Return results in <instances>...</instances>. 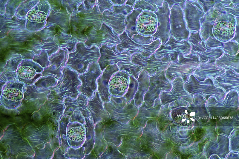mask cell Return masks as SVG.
I'll use <instances>...</instances> for the list:
<instances>
[{
	"mask_svg": "<svg viewBox=\"0 0 239 159\" xmlns=\"http://www.w3.org/2000/svg\"><path fill=\"white\" fill-rule=\"evenodd\" d=\"M185 111H186V113H187V111L186 110Z\"/></svg>",
	"mask_w": 239,
	"mask_h": 159,
	"instance_id": "ba28073f",
	"label": "cell"
},
{
	"mask_svg": "<svg viewBox=\"0 0 239 159\" xmlns=\"http://www.w3.org/2000/svg\"><path fill=\"white\" fill-rule=\"evenodd\" d=\"M27 17L30 21L38 23L44 22L47 18L44 12L35 10L30 11L27 14Z\"/></svg>",
	"mask_w": 239,
	"mask_h": 159,
	"instance_id": "5b68a950",
	"label": "cell"
},
{
	"mask_svg": "<svg viewBox=\"0 0 239 159\" xmlns=\"http://www.w3.org/2000/svg\"><path fill=\"white\" fill-rule=\"evenodd\" d=\"M112 81L111 84V87L119 91H125L128 87L129 85V77L128 75L125 77L117 76L114 77Z\"/></svg>",
	"mask_w": 239,
	"mask_h": 159,
	"instance_id": "277c9868",
	"label": "cell"
},
{
	"mask_svg": "<svg viewBox=\"0 0 239 159\" xmlns=\"http://www.w3.org/2000/svg\"><path fill=\"white\" fill-rule=\"evenodd\" d=\"M24 84L18 81H9L3 86L1 96L5 106H15L22 100Z\"/></svg>",
	"mask_w": 239,
	"mask_h": 159,
	"instance_id": "6da1fadb",
	"label": "cell"
},
{
	"mask_svg": "<svg viewBox=\"0 0 239 159\" xmlns=\"http://www.w3.org/2000/svg\"><path fill=\"white\" fill-rule=\"evenodd\" d=\"M189 120H188V123H189Z\"/></svg>",
	"mask_w": 239,
	"mask_h": 159,
	"instance_id": "9c48e42d",
	"label": "cell"
},
{
	"mask_svg": "<svg viewBox=\"0 0 239 159\" xmlns=\"http://www.w3.org/2000/svg\"><path fill=\"white\" fill-rule=\"evenodd\" d=\"M43 71L42 67L32 62L23 63L17 69V81L31 86L42 77Z\"/></svg>",
	"mask_w": 239,
	"mask_h": 159,
	"instance_id": "7a4b0ae2",
	"label": "cell"
},
{
	"mask_svg": "<svg viewBox=\"0 0 239 159\" xmlns=\"http://www.w3.org/2000/svg\"><path fill=\"white\" fill-rule=\"evenodd\" d=\"M191 119L192 120V121H194V119H193L192 118V119Z\"/></svg>",
	"mask_w": 239,
	"mask_h": 159,
	"instance_id": "52a82bcc",
	"label": "cell"
},
{
	"mask_svg": "<svg viewBox=\"0 0 239 159\" xmlns=\"http://www.w3.org/2000/svg\"><path fill=\"white\" fill-rule=\"evenodd\" d=\"M194 115V113H191L190 114V115L191 116H193Z\"/></svg>",
	"mask_w": 239,
	"mask_h": 159,
	"instance_id": "8992f818",
	"label": "cell"
},
{
	"mask_svg": "<svg viewBox=\"0 0 239 159\" xmlns=\"http://www.w3.org/2000/svg\"><path fill=\"white\" fill-rule=\"evenodd\" d=\"M68 137L69 139L74 142V146H77L80 142L83 141L85 137L84 128L81 125L75 124L68 130Z\"/></svg>",
	"mask_w": 239,
	"mask_h": 159,
	"instance_id": "3957f363",
	"label": "cell"
}]
</instances>
